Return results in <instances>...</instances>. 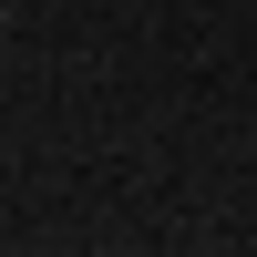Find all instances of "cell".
<instances>
[]
</instances>
